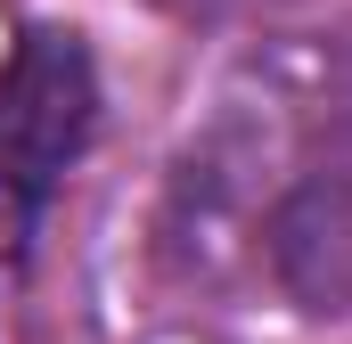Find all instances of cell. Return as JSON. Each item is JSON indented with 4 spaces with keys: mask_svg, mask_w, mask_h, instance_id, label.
<instances>
[{
    "mask_svg": "<svg viewBox=\"0 0 352 344\" xmlns=\"http://www.w3.org/2000/svg\"><path fill=\"white\" fill-rule=\"evenodd\" d=\"M148 344H221L213 328H164V336H148Z\"/></svg>",
    "mask_w": 352,
    "mask_h": 344,
    "instance_id": "277c9868",
    "label": "cell"
},
{
    "mask_svg": "<svg viewBox=\"0 0 352 344\" xmlns=\"http://www.w3.org/2000/svg\"><path fill=\"white\" fill-rule=\"evenodd\" d=\"M156 8H173L180 25H230V17H263L278 0H156Z\"/></svg>",
    "mask_w": 352,
    "mask_h": 344,
    "instance_id": "3957f363",
    "label": "cell"
},
{
    "mask_svg": "<svg viewBox=\"0 0 352 344\" xmlns=\"http://www.w3.org/2000/svg\"><path fill=\"white\" fill-rule=\"evenodd\" d=\"M263 255L311 320H352V172L295 180L263 222Z\"/></svg>",
    "mask_w": 352,
    "mask_h": 344,
    "instance_id": "7a4b0ae2",
    "label": "cell"
},
{
    "mask_svg": "<svg viewBox=\"0 0 352 344\" xmlns=\"http://www.w3.org/2000/svg\"><path fill=\"white\" fill-rule=\"evenodd\" d=\"M90 123H98V83H90L82 33L33 25L0 74V230L8 238L41 222L66 164L90 148Z\"/></svg>",
    "mask_w": 352,
    "mask_h": 344,
    "instance_id": "6da1fadb",
    "label": "cell"
}]
</instances>
